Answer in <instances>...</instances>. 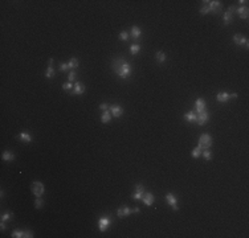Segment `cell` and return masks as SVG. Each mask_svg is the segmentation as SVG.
<instances>
[{"label":"cell","instance_id":"6da1fadb","mask_svg":"<svg viewBox=\"0 0 249 238\" xmlns=\"http://www.w3.org/2000/svg\"><path fill=\"white\" fill-rule=\"evenodd\" d=\"M113 69L114 72L119 75L121 78H127L131 74V66L127 61H124L123 58H117L113 64Z\"/></svg>","mask_w":249,"mask_h":238},{"label":"cell","instance_id":"7a4b0ae2","mask_svg":"<svg viewBox=\"0 0 249 238\" xmlns=\"http://www.w3.org/2000/svg\"><path fill=\"white\" fill-rule=\"evenodd\" d=\"M212 146V138L209 134H203L199 139V144L197 147H200L202 149H209V147Z\"/></svg>","mask_w":249,"mask_h":238},{"label":"cell","instance_id":"3957f363","mask_svg":"<svg viewBox=\"0 0 249 238\" xmlns=\"http://www.w3.org/2000/svg\"><path fill=\"white\" fill-rule=\"evenodd\" d=\"M44 184L40 183V181H33L32 185H31V191L36 197H41L42 193H44Z\"/></svg>","mask_w":249,"mask_h":238},{"label":"cell","instance_id":"277c9868","mask_svg":"<svg viewBox=\"0 0 249 238\" xmlns=\"http://www.w3.org/2000/svg\"><path fill=\"white\" fill-rule=\"evenodd\" d=\"M139 212V208H134V209H130V208H127V206H121V208H118V210H117V214H118V217H126V216H129V214H131V213H138Z\"/></svg>","mask_w":249,"mask_h":238},{"label":"cell","instance_id":"5b68a950","mask_svg":"<svg viewBox=\"0 0 249 238\" xmlns=\"http://www.w3.org/2000/svg\"><path fill=\"white\" fill-rule=\"evenodd\" d=\"M223 8V4L221 1H219V0H213V1H209V12L212 13H217L220 12Z\"/></svg>","mask_w":249,"mask_h":238},{"label":"cell","instance_id":"8992f818","mask_svg":"<svg viewBox=\"0 0 249 238\" xmlns=\"http://www.w3.org/2000/svg\"><path fill=\"white\" fill-rule=\"evenodd\" d=\"M110 225V218L109 217H101L98 220V228H100L101 231H106L107 228Z\"/></svg>","mask_w":249,"mask_h":238},{"label":"cell","instance_id":"52a82bcc","mask_svg":"<svg viewBox=\"0 0 249 238\" xmlns=\"http://www.w3.org/2000/svg\"><path fill=\"white\" fill-rule=\"evenodd\" d=\"M166 200H167V204H170L174 210H178V209H179V206H178V200H176V197H175L172 193H167Z\"/></svg>","mask_w":249,"mask_h":238},{"label":"cell","instance_id":"ba28073f","mask_svg":"<svg viewBox=\"0 0 249 238\" xmlns=\"http://www.w3.org/2000/svg\"><path fill=\"white\" fill-rule=\"evenodd\" d=\"M205 107H207V104H205V101L203 98H199L196 99V102H195V110H196V112H203L205 111Z\"/></svg>","mask_w":249,"mask_h":238},{"label":"cell","instance_id":"9c48e42d","mask_svg":"<svg viewBox=\"0 0 249 238\" xmlns=\"http://www.w3.org/2000/svg\"><path fill=\"white\" fill-rule=\"evenodd\" d=\"M233 41L236 45H244L245 48L249 46V42H248V38L247 37H242L241 35H234L233 36Z\"/></svg>","mask_w":249,"mask_h":238},{"label":"cell","instance_id":"30bf717a","mask_svg":"<svg viewBox=\"0 0 249 238\" xmlns=\"http://www.w3.org/2000/svg\"><path fill=\"white\" fill-rule=\"evenodd\" d=\"M145 188H143L142 184H138L137 186H135V192L134 194H133V198H135V200H139V198L143 197V194H145Z\"/></svg>","mask_w":249,"mask_h":238},{"label":"cell","instance_id":"8fae6325","mask_svg":"<svg viewBox=\"0 0 249 238\" xmlns=\"http://www.w3.org/2000/svg\"><path fill=\"white\" fill-rule=\"evenodd\" d=\"M12 237L13 238H21V237H27V238H32L33 234L32 231H28V230H15L12 233Z\"/></svg>","mask_w":249,"mask_h":238},{"label":"cell","instance_id":"7c38bea8","mask_svg":"<svg viewBox=\"0 0 249 238\" xmlns=\"http://www.w3.org/2000/svg\"><path fill=\"white\" fill-rule=\"evenodd\" d=\"M208 120H209V114H208L207 111H203V112H200V114L197 115L196 123L200 124V126H203V124H205Z\"/></svg>","mask_w":249,"mask_h":238},{"label":"cell","instance_id":"4fadbf2b","mask_svg":"<svg viewBox=\"0 0 249 238\" xmlns=\"http://www.w3.org/2000/svg\"><path fill=\"white\" fill-rule=\"evenodd\" d=\"M110 109H111V115H114V118H119V117H122V114H123V109L119 106V104H114V106H111Z\"/></svg>","mask_w":249,"mask_h":238},{"label":"cell","instance_id":"5bb4252c","mask_svg":"<svg viewBox=\"0 0 249 238\" xmlns=\"http://www.w3.org/2000/svg\"><path fill=\"white\" fill-rule=\"evenodd\" d=\"M233 11H236V8L234 7H229L228 11L224 13V16H223V19H224V25H228L229 22L232 21V12Z\"/></svg>","mask_w":249,"mask_h":238},{"label":"cell","instance_id":"9a60e30c","mask_svg":"<svg viewBox=\"0 0 249 238\" xmlns=\"http://www.w3.org/2000/svg\"><path fill=\"white\" fill-rule=\"evenodd\" d=\"M142 200H143V202H145L147 206H150V205H152V204H154V200H155V197H154V194H152V193H150V192H147V193H145V194H143Z\"/></svg>","mask_w":249,"mask_h":238},{"label":"cell","instance_id":"2e32d148","mask_svg":"<svg viewBox=\"0 0 249 238\" xmlns=\"http://www.w3.org/2000/svg\"><path fill=\"white\" fill-rule=\"evenodd\" d=\"M236 12H237V15H239V17H241V19H244V20H247V19H248V12H249V9H248V7H247V5L237 8V9H236Z\"/></svg>","mask_w":249,"mask_h":238},{"label":"cell","instance_id":"e0dca14e","mask_svg":"<svg viewBox=\"0 0 249 238\" xmlns=\"http://www.w3.org/2000/svg\"><path fill=\"white\" fill-rule=\"evenodd\" d=\"M84 91H85L84 83H81V82H76V83H74V87H73V94L80 95V94H82Z\"/></svg>","mask_w":249,"mask_h":238},{"label":"cell","instance_id":"ac0fdd59","mask_svg":"<svg viewBox=\"0 0 249 238\" xmlns=\"http://www.w3.org/2000/svg\"><path fill=\"white\" fill-rule=\"evenodd\" d=\"M184 119L187 122H189V123H196L197 115L195 111H189V112H187V114H184Z\"/></svg>","mask_w":249,"mask_h":238},{"label":"cell","instance_id":"d6986e66","mask_svg":"<svg viewBox=\"0 0 249 238\" xmlns=\"http://www.w3.org/2000/svg\"><path fill=\"white\" fill-rule=\"evenodd\" d=\"M216 99L220 103H225V102H228L229 99H231V95H229L228 93H219V94L216 95Z\"/></svg>","mask_w":249,"mask_h":238},{"label":"cell","instance_id":"ffe728a7","mask_svg":"<svg viewBox=\"0 0 249 238\" xmlns=\"http://www.w3.org/2000/svg\"><path fill=\"white\" fill-rule=\"evenodd\" d=\"M130 35H131L133 38H139L141 35H142V32H141V29L138 27H131V32H130Z\"/></svg>","mask_w":249,"mask_h":238},{"label":"cell","instance_id":"44dd1931","mask_svg":"<svg viewBox=\"0 0 249 238\" xmlns=\"http://www.w3.org/2000/svg\"><path fill=\"white\" fill-rule=\"evenodd\" d=\"M110 119H111V112L105 110V111L102 112V115H101V122H102V123H109Z\"/></svg>","mask_w":249,"mask_h":238},{"label":"cell","instance_id":"7402d4cb","mask_svg":"<svg viewBox=\"0 0 249 238\" xmlns=\"http://www.w3.org/2000/svg\"><path fill=\"white\" fill-rule=\"evenodd\" d=\"M1 157H3L4 161H12L13 159H15V155H13L11 151H4L3 155H1Z\"/></svg>","mask_w":249,"mask_h":238},{"label":"cell","instance_id":"603a6c76","mask_svg":"<svg viewBox=\"0 0 249 238\" xmlns=\"http://www.w3.org/2000/svg\"><path fill=\"white\" fill-rule=\"evenodd\" d=\"M200 13H202V15L209 13V1H207V0L203 1V5H202V8H200Z\"/></svg>","mask_w":249,"mask_h":238},{"label":"cell","instance_id":"cb8c5ba5","mask_svg":"<svg viewBox=\"0 0 249 238\" xmlns=\"http://www.w3.org/2000/svg\"><path fill=\"white\" fill-rule=\"evenodd\" d=\"M155 58L158 60L159 62H165L166 60H167V56L165 54V52H162V50H159V52H157V54H155Z\"/></svg>","mask_w":249,"mask_h":238},{"label":"cell","instance_id":"d4e9b609","mask_svg":"<svg viewBox=\"0 0 249 238\" xmlns=\"http://www.w3.org/2000/svg\"><path fill=\"white\" fill-rule=\"evenodd\" d=\"M45 77H47L48 79H50V78L55 77V69H53L52 65H49V66H48L47 72H45Z\"/></svg>","mask_w":249,"mask_h":238},{"label":"cell","instance_id":"484cf974","mask_svg":"<svg viewBox=\"0 0 249 238\" xmlns=\"http://www.w3.org/2000/svg\"><path fill=\"white\" fill-rule=\"evenodd\" d=\"M20 140L25 141V143H29V141H32V136H31L28 132H21V134H20Z\"/></svg>","mask_w":249,"mask_h":238},{"label":"cell","instance_id":"4316f807","mask_svg":"<svg viewBox=\"0 0 249 238\" xmlns=\"http://www.w3.org/2000/svg\"><path fill=\"white\" fill-rule=\"evenodd\" d=\"M13 218V213L12 212H5V213H3L1 214V221H9V220H12Z\"/></svg>","mask_w":249,"mask_h":238},{"label":"cell","instance_id":"83f0119b","mask_svg":"<svg viewBox=\"0 0 249 238\" xmlns=\"http://www.w3.org/2000/svg\"><path fill=\"white\" fill-rule=\"evenodd\" d=\"M202 151H203V149L200 148V147H195V148L192 149V154H191V155H192V157L197 159V157L200 156V155H202Z\"/></svg>","mask_w":249,"mask_h":238},{"label":"cell","instance_id":"f1b7e54d","mask_svg":"<svg viewBox=\"0 0 249 238\" xmlns=\"http://www.w3.org/2000/svg\"><path fill=\"white\" fill-rule=\"evenodd\" d=\"M141 50V45H138V44H133L131 46H130V53H131V54H137L138 52H139Z\"/></svg>","mask_w":249,"mask_h":238},{"label":"cell","instance_id":"f546056e","mask_svg":"<svg viewBox=\"0 0 249 238\" xmlns=\"http://www.w3.org/2000/svg\"><path fill=\"white\" fill-rule=\"evenodd\" d=\"M68 66H69V69H76V67L78 66V60L77 58H72L69 62H68Z\"/></svg>","mask_w":249,"mask_h":238},{"label":"cell","instance_id":"4dcf8cb0","mask_svg":"<svg viewBox=\"0 0 249 238\" xmlns=\"http://www.w3.org/2000/svg\"><path fill=\"white\" fill-rule=\"evenodd\" d=\"M202 154H203V157H204L207 161H209L212 159V152L209 151V149H203Z\"/></svg>","mask_w":249,"mask_h":238},{"label":"cell","instance_id":"1f68e13d","mask_svg":"<svg viewBox=\"0 0 249 238\" xmlns=\"http://www.w3.org/2000/svg\"><path fill=\"white\" fill-rule=\"evenodd\" d=\"M73 87H74V86L72 85V82H66V83L62 85V89H64L65 91H72Z\"/></svg>","mask_w":249,"mask_h":238},{"label":"cell","instance_id":"d6a6232c","mask_svg":"<svg viewBox=\"0 0 249 238\" xmlns=\"http://www.w3.org/2000/svg\"><path fill=\"white\" fill-rule=\"evenodd\" d=\"M42 204H44V201L41 200V197H37V198H36V201H35V208L36 209H40L41 206H42Z\"/></svg>","mask_w":249,"mask_h":238},{"label":"cell","instance_id":"836d02e7","mask_svg":"<svg viewBox=\"0 0 249 238\" xmlns=\"http://www.w3.org/2000/svg\"><path fill=\"white\" fill-rule=\"evenodd\" d=\"M119 38L122 40V41H127V40H129V33H127L126 30L121 32V33H119Z\"/></svg>","mask_w":249,"mask_h":238},{"label":"cell","instance_id":"e575fe53","mask_svg":"<svg viewBox=\"0 0 249 238\" xmlns=\"http://www.w3.org/2000/svg\"><path fill=\"white\" fill-rule=\"evenodd\" d=\"M76 77H77V73L74 72V70H72V72L68 74V79H69V82H72V81H74Z\"/></svg>","mask_w":249,"mask_h":238},{"label":"cell","instance_id":"d590c367","mask_svg":"<svg viewBox=\"0 0 249 238\" xmlns=\"http://www.w3.org/2000/svg\"><path fill=\"white\" fill-rule=\"evenodd\" d=\"M60 70H61V72H68V70H69V66H68V64H61L60 65Z\"/></svg>","mask_w":249,"mask_h":238},{"label":"cell","instance_id":"8d00e7d4","mask_svg":"<svg viewBox=\"0 0 249 238\" xmlns=\"http://www.w3.org/2000/svg\"><path fill=\"white\" fill-rule=\"evenodd\" d=\"M100 109L102 110V111H105V110L109 109V104H107V103H101V104H100Z\"/></svg>","mask_w":249,"mask_h":238},{"label":"cell","instance_id":"74e56055","mask_svg":"<svg viewBox=\"0 0 249 238\" xmlns=\"http://www.w3.org/2000/svg\"><path fill=\"white\" fill-rule=\"evenodd\" d=\"M0 229H1V231L5 230V223H4V221H1V222H0Z\"/></svg>","mask_w":249,"mask_h":238},{"label":"cell","instance_id":"f35d334b","mask_svg":"<svg viewBox=\"0 0 249 238\" xmlns=\"http://www.w3.org/2000/svg\"><path fill=\"white\" fill-rule=\"evenodd\" d=\"M236 97H237V94H236V93H234V94H232V95H231V98H232V99H234V98H236Z\"/></svg>","mask_w":249,"mask_h":238},{"label":"cell","instance_id":"ab89813d","mask_svg":"<svg viewBox=\"0 0 249 238\" xmlns=\"http://www.w3.org/2000/svg\"><path fill=\"white\" fill-rule=\"evenodd\" d=\"M239 3H240V4H247L248 1H247V0H242V1H239Z\"/></svg>","mask_w":249,"mask_h":238}]
</instances>
